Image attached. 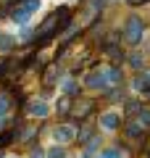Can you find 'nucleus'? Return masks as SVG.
Returning a JSON list of instances; mask_svg holds the SVG:
<instances>
[{
    "instance_id": "nucleus-14",
    "label": "nucleus",
    "mask_w": 150,
    "mask_h": 158,
    "mask_svg": "<svg viewBox=\"0 0 150 158\" xmlns=\"http://www.w3.org/2000/svg\"><path fill=\"white\" fill-rule=\"evenodd\" d=\"M48 158H66V150H63V148H50Z\"/></svg>"
},
{
    "instance_id": "nucleus-22",
    "label": "nucleus",
    "mask_w": 150,
    "mask_h": 158,
    "mask_svg": "<svg viewBox=\"0 0 150 158\" xmlns=\"http://www.w3.org/2000/svg\"><path fill=\"white\" fill-rule=\"evenodd\" d=\"M103 158H119V153L116 150H106V156H103Z\"/></svg>"
},
{
    "instance_id": "nucleus-6",
    "label": "nucleus",
    "mask_w": 150,
    "mask_h": 158,
    "mask_svg": "<svg viewBox=\"0 0 150 158\" xmlns=\"http://www.w3.org/2000/svg\"><path fill=\"white\" fill-rule=\"evenodd\" d=\"M29 113H32V116H48V103L32 100V103H29Z\"/></svg>"
},
{
    "instance_id": "nucleus-7",
    "label": "nucleus",
    "mask_w": 150,
    "mask_h": 158,
    "mask_svg": "<svg viewBox=\"0 0 150 158\" xmlns=\"http://www.w3.org/2000/svg\"><path fill=\"white\" fill-rule=\"evenodd\" d=\"M134 90H140L142 95H150V77L148 74H142V77L134 79Z\"/></svg>"
},
{
    "instance_id": "nucleus-10",
    "label": "nucleus",
    "mask_w": 150,
    "mask_h": 158,
    "mask_svg": "<svg viewBox=\"0 0 150 158\" xmlns=\"http://www.w3.org/2000/svg\"><path fill=\"white\" fill-rule=\"evenodd\" d=\"M140 111H142V108H140L137 100H127V113H129V116H137Z\"/></svg>"
},
{
    "instance_id": "nucleus-23",
    "label": "nucleus",
    "mask_w": 150,
    "mask_h": 158,
    "mask_svg": "<svg viewBox=\"0 0 150 158\" xmlns=\"http://www.w3.org/2000/svg\"><path fill=\"white\" fill-rule=\"evenodd\" d=\"M32 158H45V153H42V150H34V153H32Z\"/></svg>"
},
{
    "instance_id": "nucleus-5",
    "label": "nucleus",
    "mask_w": 150,
    "mask_h": 158,
    "mask_svg": "<svg viewBox=\"0 0 150 158\" xmlns=\"http://www.w3.org/2000/svg\"><path fill=\"white\" fill-rule=\"evenodd\" d=\"M74 132H77L74 127H58V129H56V140L58 142H71L74 137H77Z\"/></svg>"
},
{
    "instance_id": "nucleus-9",
    "label": "nucleus",
    "mask_w": 150,
    "mask_h": 158,
    "mask_svg": "<svg viewBox=\"0 0 150 158\" xmlns=\"http://www.w3.org/2000/svg\"><path fill=\"white\" fill-rule=\"evenodd\" d=\"M90 111H92V103H87V100H79L77 106H74V113H77V116H87Z\"/></svg>"
},
{
    "instance_id": "nucleus-20",
    "label": "nucleus",
    "mask_w": 150,
    "mask_h": 158,
    "mask_svg": "<svg viewBox=\"0 0 150 158\" xmlns=\"http://www.w3.org/2000/svg\"><path fill=\"white\" fill-rule=\"evenodd\" d=\"M21 37H24V40H27V37H34V29H27V27H24V29H21Z\"/></svg>"
},
{
    "instance_id": "nucleus-17",
    "label": "nucleus",
    "mask_w": 150,
    "mask_h": 158,
    "mask_svg": "<svg viewBox=\"0 0 150 158\" xmlns=\"http://www.w3.org/2000/svg\"><path fill=\"white\" fill-rule=\"evenodd\" d=\"M69 108H71V100H69V98H61V100H58V111H61V113H66Z\"/></svg>"
},
{
    "instance_id": "nucleus-25",
    "label": "nucleus",
    "mask_w": 150,
    "mask_h": 158,
    "mask_svg": "<svg viewBox=\"0 0 150 158\" xmlns=\"http://www.w3.org/2000/svg\"><path fill=\"white\" fill-rule=\"evenodd\" d=\"M148 77H150V74H148Z\"/></svg>"
},
{
    "instance_id": "nucleus-15",
    "label": "nucleus",
    "mask_w": 150,
    "mask_h": 158,
    "mask_svg": "<svg viewBox=\"0 0 150 158\" xmlns=\"http://www.w3.org/2000/svg\"><path fill=\"white\" fill-rule=\"evenodd\" d=\"M140 127H150V111H140Z\"/></svg>"
},
{
    "instance_id": "nucleus-13",
    "label": "nucleus",
    "mask_w": 150,
    "mask_h": 158,
    "mask_svg": "<svg viewBox=\"0 0 150 158\" xmlns=\"http://www.w3.org/2000/svg\"><path fill=\"white\" fill-rule=\"evenodd\" d=\"M63 92H66V98H69V95H77V85H74L71 79H66V82H63Z\"/></svg>"
},
{
    "instance_id": "nucleus-4",
    "label": "nucleus",
    "mask_w": 150,
    "mask_h": 158,
    "mask_svg": "<svg viewBox=\"0 0 150 158\" xmlns=\"http://www.w3.org/2000/svg\"><path fill=\"white\" fill-rule=\"evenodd\" d=\"M21 66H24L21 61H8L6 66H0V69H3V74H6L8 79H13V77H19V74H21Z\"/></svg>"
},
{
    "instance_id": "nucleus-24",
    "label": "nucleus",
    "mask_w": 150,
    "mask_h": 158,
    "mask_svg": "<svg viewBox=\"0 0 150 158\" xmlns=\"http://www.w3.org/2000/svg\"><path fill=\"white\" fill-rule=\"evenodd\" d=\"M129 3H132V6H140V3H142V0H129Z\"/></svg>"
},
{
    "instance_id": "nucleus-2",
    "label": "nucleus",
    "mask_w": 150,
    "mask_h": 158,
    "mask_svg": "<svg viewBox=\"0 0 150 158\" xmlns=\"http://www.w3.org/2000/svg\"><path fill=\"white\" fill-rule=\"evenodd\" d=\"M84 85H87L90 90H103L108 82H106V77H103V74H90V77L84 79Z\"/></svg>"
},
{
    "instance_id": "nucleus-21",
    "label": "nucleus",
    "mask_w": 150,
    "mask_h": 158,
    "mask_svg": "<svg viewBox=\"0 0 150 158\" xmlns=\"http://www.w3.org/2000/svg\"><path fill=\"white\" fill-rule=\"evenodd\" d=\"M103 8V0H92V11H100Z\"/></svg>"
},
{
    "instance_id": "nucleus-1",
    "label": "nucleus",
    "mask_w": 150,
    "mask_h": 158,
    "mask_svg": "<svg viewBox=\"0 0 150 158\" xmlns=\"http://www.w3.org/2000/svg\"><path fill=\"white\" fill-rule=\"evenodd\" d=\"M142 29H145L142 21H140L137 16H132V19L127 21V29H124V40H127L129 45H137L140 37H142Z\"/></svg>"
},
{
    "instance_id": "nucleus-18",
    "label": "nucleus",
    "mask_w": 150,
    "mask_h": 158,
    "mask_svg": "<svg viewBox=\"0 0 150 158\" xmlns=\"http://www.w3.org/2000/svg\"><path fill=\"white\" fill-rule=\"evenodd\" d=\"M13 19H16V21H27V19H29V11H27V8H21V11L13 13Z\"/></svg>"
},
{
    "instance_id": "nucleus-12",
    "label": "nucleus",
    "mask_w": 150,
    "mask_h": 158,
    "mask_svg": "<svg viewBox=\"0 0 150 158\" xmlns=\"http://www.w3.org/2000/svg\"><path fill=\"white\" fill-rule=\"evenodd\" d=\"M103 77H106V82H119V79H121V71H119V69H111V71H106Z\"/></svg>"
},
{
    "instance_id": "nucleus-8",
    "label": "nucleus",
    "mask_w": 150,
    "mask_h": 158,
    "mask_svg": "<svg viewBox=\"0 0 150 158\" xmlns=\"http://www.w3.org/2000/svg\"><path fill=\"white\" fill-rule=\"evenodd\" d=\"M127 137H132V140H140V137H142V127H140L137 121H129V124H127Z\"/></svg>"
},
{
    "instance_id": "nucleus-3",
    "label": "nucleus",
    "mask_w": 150,
    "mask_h": 158,
    "mask_svg": "<svg viewBox=\"0 0 150 158\" xmlns=\"http://www.w3.org/2000/svg\"><path fill=\"white\" fill-rule=\"evenodd\" d=\"M119 124H121V121H119L116 113H103V116H100V127H103V129H119Z\"/></svg>"
},
{
    "instance_id": "nucleus-19",
    "label": "nucleus",
    "mask_w": 150,
    "mask_h": 158,
    "mask_svg": "<svg viewBox=\"0 0 150 158\" xmlns=\"http://www.w3.org/2000/svg\"><path fill=\"white\" fill-rule=\"evenodd\" d=\"M11 140H13V135H11V132H8V135H0V145H8Z\"/></svg>"
},
{
    "instance_id": "nucleus-16",
    "label": "nucleus",
    "mask_w": 150,
    "mask_h": 158,
    "mask_svg": "<svg viewBox=\"0 0 150 158\" xmlns=\"http://www.w3.org/2000/svg\"><path fill=\"white\" fill-rule=\"evenodd\" d=\"M13 48V37H0V50H11Z\"/></svg>"
},
{
    "instance_id": "nucleus-11",
    "label": "nucleus",
    "mask_w": 150,
    "mask_h": 158,
    "mask_svg": "<svg viewBox=\"0 0 150 158\" xmlns=\"http://www.w3.org/2000/svg\"><path fill=\"white\" fill-rule=\"evenodd\" d=\"M8 108H11V100H8L6 95H0V121H3V116L8 113Z\"/></svg>"
}]
</instances>
